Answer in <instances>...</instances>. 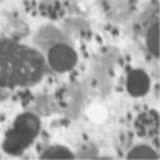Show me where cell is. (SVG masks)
<instances>
[{"mask_svg": "<svg viewBox=\"0 0 160 160\" xmlns=\"http://www.w3.org/2000/svg\"><path fill=\"white\" fill-rule=\"evenodd\" d=\"M46 73V62L37 50L0 38V88L37 83Z\"/></svg>", "mask_w": 160, "mask_h": 160, "instance_id": "6da1fadb", "label": "cell"}, {"mask_svg": "<svg viewBox=\"0 0 160 160\" xmlns=\"http://www.w3.org/2000/svg\"><path fill=\"white\" fill-rule=\"evenodd\" d=\"M77 52L65 44L54 45L48 54V63L57 72H68L77 64Z\"/></svg>", "mask_w": 160, "mask_h": 160, "instance_id": "7a4b0ae2", "label": "cell"}, {"mask_svg": "<svg viewBox=\"0 0 160 160\" xmlns=\"http://www.w3.org/2000/svg\"><path fill=\"white\" fill-rule=\"evenodd\" d=\"M33 142V138L23 135V133L16 131L14 128H12L8 131L4 143H3V149L7 154L10 155H19L22 154L28 146Z\"/></svg>", "mask_w": 160, "mask_h": 160, "instance_id": "3957f363", "label": "cell"}, {"mask_svg": "<svg viewBox=\"0 0 160 160\" xmlns=\"http://www.w3.org/2000/svg\"><path fill=\"white\" fill-rule=\"evenodd\" d=\"M149 88H150V78L146 72L141 69H135L128 74L127 90L132 96L135 98L143 96L145 94H148Z\"/></svg>", "mask_w": 160, "mask_h": 160, "instance_id": "277c9868", "label": "cell"}, {"mask_svg": "<svg viewBox=\"0 0 160 160\" xmlns=\"http://www.w3.org/2000/svg\"><path fill=\"white\" fill-rule=\"evenodd\" d=\"M12 128L35 140L40 132V119L35 114L23 113L17 117Z\"/></svg>", "mask_w": 160, "mask_h": 160, "instance_id": "5b68a950", "label": "cell"}, {"mask_svg": "<svg viewBox=\"0 0 160 160\" xmlns=\"http://www.w3.org/2000/svg\"><path fill=\"white\" fill-rule=\"evenodd\" d=\"M146 45L155 58H159V22L151 24V27L146 35Z\"/></svg>", "mask_w": 160, "mask_h": 160, "instance_id": "8992f818", "label": "cell"}, {"mask_svg": "<svg viewBox=\"0 0 160 160\" xmlns=\"http://www.w3.org/2000/svg\"><path fill=\"white\" fill-rule=\"evenodd\" d=\"M42 159H73L74 155L64 146H51L41 154Z\"/></svg>", "mask_w": 160, "mask_h": 160, "instance_id": "52a82bcc", "label": "cell"}, {"mask_svg": "<svg viewBox=\"0 0 160 160\" xmlns=\"http://www.w3.org/2000/svg\"><path fill=\"white\" fill-rule=\"evenodd\" d=\"M128 159H158V154L155 152L154 149H151L148 145H138L136 148H133L128 156Z\"/></svg>", "mask_w": 160, "mask_h": 160, "instance_id": "ba28073f", "label": "cell"}]
</instances>
